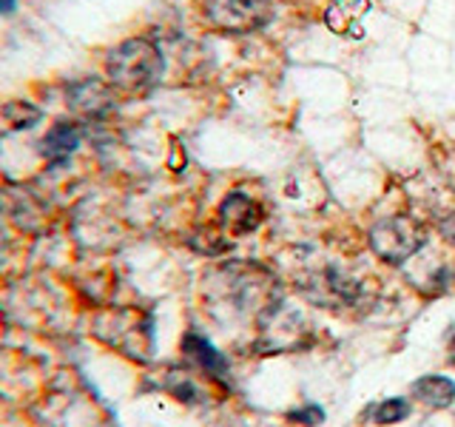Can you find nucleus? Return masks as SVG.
Segmentation results:
<instances>
[{
    "label": "nucleus",
    "instance_id": "obj_1",
    "mask_svg": "<svg viewBox=\"0 0 455 427\" xmlns=\"http://www.w3.org/2000/svg\"><path fill=\"white\" fill-rule=\"evenodd\" d=\"M165 71L163 52L148 37H132L114 46L106 57V77L123 94H146Z\"/></svg>",
    "mask_w": 455,
    "mask_h": 427
},
{
    "label": "nucleus",
    "instance_id": "obj_2",
    "mask_svg": "<svg viewBox=\"0 0 455 427\" xmlns=\"http://www.w3.org/2000/svg\"><path fill=\"white\" fill-rule=\"evenodd\" d=\"M370 242H373V251L384 256L387 262H404L407 256H412L421 248L424 231L416 220L404 217V214H395V217L381 220L370 231Z\"/></svg>",
    "mask_w": 455,
    "mask_h": 427
},
{
    "label": "nucleus",
    "instance_id": "obj_3",
    "mask_svg": "<svg viewBox=\"0 0 455 427\" xmlns=\"http://www.w3.org/2000/svg\"><path fill=\"white\" fill-rule=\"evenodd\" d=\"M205 18L222 32H253L270 18V0H205Z\"/></svg>",
    "mask_w": 455,
    "mask_h": 427
},
{
    "label": "nucleus",
    "instance_id": "obj_4",
    "mask_svg": "<svg viewBox=\"0 0 455 427\" xmlns=\"http://www.w3.org/2000/svg\"><path fill=\"white\" fill-rule=\"evenodd\" d=\"M367 14H370V0H331L324 9V23L336 35L362 37Z\"/></svg>",
    "mask_w": 455,
    "mask_h": 427
},
{
    "label": "nucleus",
    "instance_id": "obj_5",
    "mask_svg": "<svg viewBox=\"0 0 455 427\" xmlns=\"http://www.w3.org/2000/svg\"><path fill=\"white\" fill-rule=\"evenodd\" d=\"M220 222L225 225L228 234L242 237V234H251L256 225H259V205L253 203L248 194L234 191L222 199L220 205Z\"/></svg>",
    "mask_w": 455,
    "mask_h": 427
},
{
    "label": "nucleus",
    "instance_id": "obj_6",
    "mask_svg": "<svg viewBox=\"0 0 455 427\" xmlns=\"http://www.w3.org/2000/svg\"><path fill=\"white\" fill-rule=\"evenodd\" d=\"M80 137L83 134L77 123H66V120L54 123L46 132V137H43V154H46L52 163H63L77 151Z\"/></svg>",
    "mask_w": 455,
    "mask_h": 427
},
{
    "label": "nucleus",
    "instance_id": "obj_7",
    "mask_svg": "<svg viewBox=\"0 0 455 427\" xmlns=\"http://www.w3.org/2000/svg\"><path fill=\"white\" fill-rule=\"evenodd\" d=\"M412 396L419 399L421 405L427 407H435V410H444L455 402V384L447 376H421L416 384H412Z\"/></svg>",
    "mask_w": 455,
    "mask_h": 427
},
{
    "label": "nucleus",
    "instance_id": "obj_8",
    "mask_svg": "<svg viewBox=\"0 0 455 427\" xmlns=\"http://www.w3.org/2000/svg\"><path fill=\"white\" fill-rule=\"evenodd\" d=\"M182 350L188 359H194L199 367L205 370V374H213V376H220L228 370V359L225 356L211 345V342L205 336H199V334H188L182 342Z\"/></svg>",
    "mask_w": 455,
    "mask_h": 427
},
{
    "label": "nucleus",
    "instance_id": "obj_9",
    "mask_svg": "<svg viewBox=\"0 0 455 427\" xmlns=\"http://www.w3.org/2000/svg\"><path fill=\"white\" fill-rule=\"evenodd\" d=\"M410 416V405L404 399H384L373 407V422L379 424H395V422H404Z\"/></svg>",
    "mask_w": 455,
    "mask_h": 427
},
{
    "label": "nucleus",
    "instance_id": "obj_10",
    "mask_svg": "<svg viewBox=\"0 0 455 427\" xmlns=\"http://www.w3.org/2000/svg\"><path fill=\"white\" fill-rule=\"evenodd\" d=\"M18 9V0H0V14H12Z\"/></svg>",
    "mask_w": 455,
    "mask_h": 427
},
{
    "label": "nucleus",
    "instance_id": "obj_11",
    "mask_svg": "<svg viewBox=\"0 0 455 427\" xmlns=\"http://www.w3.org/2000/svg\"><path fill=\"white\" fill-rule=\"evenodd\" d=\"M450 362L455 365V339L450 342Z\"/></svg>",
    "mask_w": 455,
    "mask_h": 427
}]
</instances>
